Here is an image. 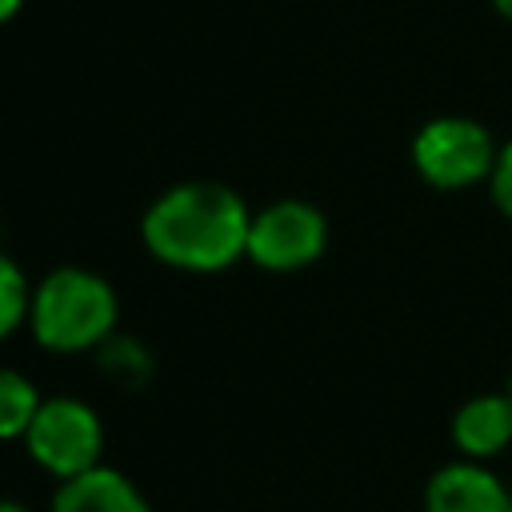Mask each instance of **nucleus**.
Instances as JSON below:
<instances>
[{
	"instance_id": "obj_2",
	"label": "nucleus",
	"mask_w": 512,
	"mask_h": 512,
	"mask_svg": "<svg viewBox=\"0 0 512 512\" xmlns=\"http://www.w3.org/2000/svg\"><path fill=\"white\" fill-rule=\"evenodd\" d=\"M116 316L120 304L104 276L88 268H56L32 292L28 328L48 352H88L108 344Z\"/></svg>"
},
{
	"instance_id": "obj_5",
	"label": "nucleus",
	"mask_w": 512,
	"mask_h": 512,
	"mask_svg": "<svg viewBox=\"0 0 512 512\" xmlns=\"http://www.w3.org/2000/svg\"><path fill=\"white\" fill-rule=\"evenodd\" d=\"M328 220L308 200H276L252 216L248 228V260L268 272H296L324 256Z\"/></svg>"
},
{
	"instance_id": "obj_1",
	"label": "nucleus",
	"mask_w": 512,
	"mask_h": 512,
	"mask_svg": "<svg viewBox=\"0 0 512 512\" xmlns=\"http://www.w3.org/2000/svg\"><path fill=\"white\" fill-rule=\"evenodd\" d=\"M248 204L212 180L168 188L140 224L144 248L180 272H220L248 252Z\"/></svg>"
},
{
	"instance_id": "obj_9",
	"label": "nucleus",
	"mask_w": 512,
	"mask_h": 512,
	"mask_svg": "<svg viewBox=\"0 0 512 512\" xmlns=\"http://www.w3.org/2000/svg\"><path fill=\"white\" fill-rule=\"evenodd\" d=\"M40 408V392L16 368H0V440H24L32 416Z\"/></svg>"
},
{
	"instance_id": "obj_8",
	"label": "nucleus",
	"mask_w": 512,
	"mask_h": 512,
	"mask_svg": "<svg viewBox=\"0 0 512 512\" xmlns=\"http://www.w3.org/2000/svg\"><path fill=\"white\" fill-rule=\"evenodd\" d=\"M452 440L464 456L488 460L512 444V396H472L452 416Z\"/></svg>"
},
{
	"instance_id": "obj_10",
	"label": "nucleus",
	"mask_w": 512,
	"mask_h": 512,
	"mask_svg": "<svg viewBox=\"0 0 512 512\" xmlns=\"http://www.w3.org/2000/svg\"><path fill=\"white\" fill-rule=\"evenodd\" d=\"M32 284L24 276V268L0 252V340H8L16 328L28 324L32 316Z\"/></svg>"
},
{
	"instance_id": "obj_3",
	"label": "nucleus",
	"mask_w": 512,
	"mask_h": 512,
	"mask_svg": "<svg viewBox=\"0 0 512 512\" xmlns=\"http://www.w3.org/2000/svg\"><path fill=\"white\" fill-rule=\"evenodd\" d=\"M24 448L44 472H52L56 480H72L100 464L104 424L92 404L76 396H52V400H40L24 432Z\"/></svg>"
},
{
	"instance_id": "obj_16",
	"label": "nucleus",
	"mask_w": 512,
	"mask_h": 512,
	"mask_svg": "<svg viewBox=\"0 0 512 512\" xmlns=\"http://www.w3.org/2000/svg\"><path fill=\"white\" fill-rule=\"evenodd\" d=\"M508 396H512V380H508Z\"/></svg>"
},
{
	"instance_id": "obj_7",
	"label": "nucleus",
	"mask_w": 512,
	"mask_h": 512,
	"mask_svg": "<svg viewBox=\"0 0 512 512\" xmlns=\"http://www.w3.org/2000/svg\"><path fill=\"white\" fill-rule=\"evenodd\" d=\"M52 512H152V504L124 472L96 464L84 476L60 480L52 496Z\"/></svg>"
},
{
	"instance_id": "obj_13",
	"label": "nucleus",
	"mask_w": 512,
	"mask_h": 512,
	"mask_svg": "<svg viewBox=\"0 0 512 512\" xmlns=\"http://www.w3.org/2000/svg\"><path fill=\"white\" fill-rule=\"evenodd\" d=\"M24 0H0V24L8 20V16H16V8H20Z\"/></svg>"
},
{
	"instance_id": "obj_15",
	"label": "nucleus",
	"mask_w": 512,
	"mask_h": 512,
	"mask_svg": "<svg viewBox=\"0 0 512 512\" xmlns=\"http://www.w3.org/2000/svg\"><path fill=\"white\" fill-rule=\"evenodd\" d=\"M496 4V12L504 16V20H512V0H492Z\"/></svg>"
},
{
	"instance_id": "obj_12",
	"label": "nucleus",
	"mask_w": 512,
	"mask_h": 512,
	"mask_svg": "<svg viewBox=\"0 0 512 512\" xmlns=\"http://www.w3.org/2000/svg\"><path fill=\"white\" fill-rule=\"evenodd\" d=\"M488 184H492V200H496V208L512 220V140L500 148V156H496V168H492Z\"/></svg>"
},
{
	"instance_id": "obj_11",
	"label": "nucleus",
	"mask_w": 512,
	"mask_h": 512,
	"mask_svg": "<svg viewBox=\"0 0 512 512\" xmlns=\"http://www.w3.org/2000/svg\"><path fill=\"white\" fill-rule=\"evenodd\" d=\"M100 360L120 384H140L148 376V356H144V348L136 340H108L100 348Z\"/></svg>"
},
{
	"instance_id": "obj_6",
	"label": "nucleus",
	"mask_w": 512,
	"mask_h": 512,
	"mask_svg": "<svg viewBox=\"0 0 512 512\" xmlns=\"http://www.w3.org/2000/svg\"><path fill=\"white\" fill-rule=\"evenodd\" d=\"M424 508L428 512H512V496L488 468H480L476 460H460V464H444L428 480Z\"/></svg>"
},
{
	"instance_id": "obj_14",
	"label": "nucleus",
	"mask_w": 512,
	"mask_h": 512,
	"mask_svg": "<svg viewBox=\"0 0 512 512\" xmlns=\"http://www.w3.org/2000/svg\"><path fill=\"white\" fill-rule=\"evenodd\" d=\"M0 512H32V508H24L20 500H0Z\"/></svg>"
},
{
	"instance_id": "obj_4",
	"label": "nucleus",
	"mask_w": 512,
	"mask_h": 512,
	"mask_svg": "<svg viewBox=\"0 0 512 512\" xmlns=\"http://www.w3.org/2000/svg\"><path fill=\"white\" fill-rule=\"evenodd\" d=\"M496 140L468 116H436L412 140V164L432 188H468L496 168Z\"/></svg>"
}]
</instances>
